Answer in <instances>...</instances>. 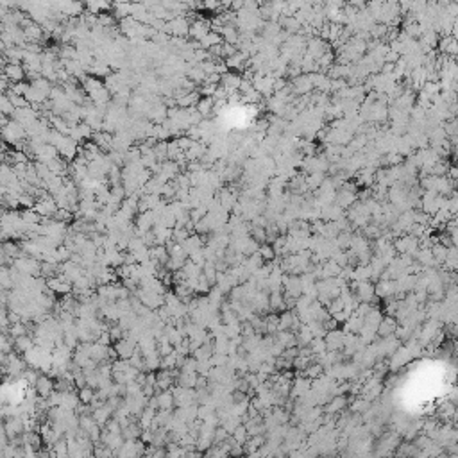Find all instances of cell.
I'll return each instance as SVG.
<instances>
[{"label": "cell", "instance_id": "obj_1", "mask_svg": "<svg viewBox=\"0 0 458 458\" xmlns=\"http://www.w3.org/2000/svg\"><path fill=\"white\" fill-rule=\"evenodd\" d=\"M439 49H441L442 56H446V58H457L458 40H455L453 36H442L439 40Z\"/></svg>", "mask_w": 458, "mask_h": 458}, {"label": "cell", "instance_id": "obj_2", "mask_svg": "<svg viewBox=\"0 0 458 458\" xmlns=\"http://www.w3.org/2000/svg\"><path fill=\"white\" fill-rule=\"evenodd\" d=\"M399 328L397 326V320L396 317H383V320L379 322V328H378V337L379 338H388V337H394V333H396V329Z\"/></svg>", "mask_w": 458, "mask_h": 458}, {"label": "cell", "instance_id": "obj_3", "mask_svg": "<svg viewBox=\"0 0 458 458\" xmlns=\"http://www.w3.org/2000/svg\"><path fill=\"white\" fill-rule=\"evenodd\" d=\"M5 77H7L13 85H16V83H22L23 77L27 76L25 74V68L22 67V65H11V63H7V65H4V72H2Z\"/></svg>", "mask_w": 458, "mask_h": 458}, {"label": "cell", "instance_id": "obj_4", "mask_svg": "<svg viewBox=\"0 0 458 458\" xmlns=\"http://www.w3.org/2000/svg\"><path fill=\"white\" fill-rule=\"evenodd\" d=\"M313 90V83H311L310 76H301L297 79L292 81V92L297 95H306Z\"/></svg>", "mask_w": 458, "mask_h": 458}, {"label": "cell", "instance_id": "obj_5", "mask_svg": "<svg viewBox=\"0 0 458 458\" xmlns=\"http://www.w3.org/2000/svg\"><path fill=\"white\" fill-rule=\"evenodd\" d=\"M258 254L263 258V262H272V260H274V256H276L274 245H272V244H262V245H260Z\"/></svg>", "mask_w": 458, "mask_h": 458}, {"label": "cell", "instance_id": "obj_6", "mask_svg": "<svg viewBox=\"0 0 458 458\" xmlns=\"http://www.w3.org/2000/svg\"><path fill=\"white\" fill-rule=\"evenodd\" d=\"M444 129H446V134H448V138H451V140L458 138V116H455V118L446 122Z\"/></svg>", "mask_w": 458, "mask_h": 458}, {"label": "cell", "instance_id": "obj_7", "mask_svg": "<svg viewBox=\"0 0 458 458\" xmlns=\"http://www.w3.org/2000/svg\"><path fill=\"white\" fill-rule=\"evenodd\" d=\"M344 406H346V397L338 396V397H335V399L329 401V405L326 406V412H329V414H337L338 410H342Z\"/></svg>", "mask_w": 458, "mask_h": 458}]
</instances>
